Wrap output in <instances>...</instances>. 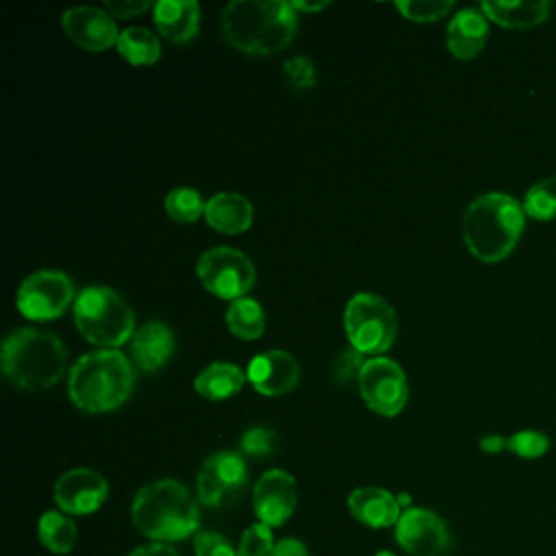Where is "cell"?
Instances as JSON below:
<instances>
[{
    "mask_svg": "<svg viewBox=\"0 0 556 556\" xmlns=\"http://www.w3.org/2000/svg\"><path fill=\"white\" fill-rule=\"evenodd\" d=\"M358 391L374 413L382 417H395L408 400L406 374L395 361L374 356L365 361L358 374Z\"/></svg>",
    "mask_w": 556,
    "mask_h": 556,
    "instance_id": "30bf717a",
    "label": "cell"
},
{
    "mask_svg": "<svg viewBox=\"0 0 556 556\" xmlns=\"http://www.w3.org/2000/svg\"><path fill=\"white\" fill-rule=\"evenodd\" d=\"M65 35L80 46L83 50L102 52L117 43L119 30L115 26L113 15H109L104 9L96 7H74L67 9L61 17Z\"/></svg>",
    "mask_w": 556,
    "mask_h": 556,
    "instance_id": "9a60e30c",
    "label": "cell"
},
{
    "mask_svg": "<svg viewBox=\"0 0 556 556\" xmlns=\"http://www.w3.org/2000/svg\"><path fill=\"white\" fill-rule=\"evenodd\" d=\"M526 211L508 193L491 191L478 195L463 215V239L482 263L504 261L523 232Z\"/></svg>",
    "mask_w": 556,
    "mask_h": 556,
    "instance_id": "7a4b0ae2",
    "label": "cell"
},
{
    "mask_svg": "<svg viewBox=\"0 0 556 556\" xmlns=\"http://www.w3.org/2000/svg\"><path fill=\"white\" fill-rule=\"evenodd\" d=\"M271 556H308V547L300 541V539H280L274 549Z\"/></svg>",
    "mask_w": 556,
    "mask_h": 556,
    "instance_id": "8d00e7d4",
    "label": "cell"
},
{
    "mask_svg": "<svg viewBox=\"0 0 556 556\" xmlns=\"http://www.w3.org/2000/svg\"><path fill=\"white\" fill-rule=\"evenodd\" d=\"M226 326L235 337L243 341L258 339L265 330V311L252 298L235 300L226 311Z\"/></svg>",
    "mask_w": 556,
    "mask_h": 556,
    "instance_id": "484cf974",
    "label": "cell"
},
{
    "mask_svg": "<svg viewBox=\"0 0 556 556\" xmlns=\"http://www.w3.org/2000/svg\"><path fill=\"white\" fill-rule=\"evenodd\" d=\"M452 0H400L395 9L410 22H434L452 11Z\"/></svg>",
    "mask_w": 556,
    "mask_h": 556,
    "instance_id": "f1b7e54d",
    "label": "cell"
},
{
    "mask_svg": "<svg viewBox=\"0 0 556 556\" xmlns=\"http://www.w3.org/2000/svg\"><path fill=\"white\" fill-rule=\"evenodd\" d=\"M37 534H39V541L43 543V547L52 554L72 552L76 545V539H78L74 519L63 510H46L39 517Z\"/></svg>",
    "mask_w": 556,
    "mask_h": 556,
    "instance_id": "cb8c5ba5",
    "label": "cell"
},
{
    "mask_svg": "<svg viewBox=\"0 0 556 556\" xmlns=\"http://www.w3.org/2000/svg\"><path fill=\"white\" fill-rule=\"evenodd\" d=\"M274 443H276V432L263 426L248 428L239 439V447L248 456H267L271 454Z\"/></svg>",
    "mask_w": 556,
    "mask_h": 556,
    "instance_id": "d6a6232c",
    "label": "cell"
},
{
    "mask_svg": "<svg viewBox=\"0 0 556 556\" xmlns=\"http://www.w3.org/2000/svg\"><path fill=\"white\" fill-rule=\"evenodd\" d=\"M295 30L298 13L285 0H235L222 11V35L243 54H276L293 41Z\"/></svg>",
    "mask_w": 556,
    "mask_h": 556,
    "instance_id": "6da1fadb",
    "label": "cell"
},
{
    "mask_svg": "<svg viewBox=\"0 0 556 556\" xmlns=\"http://www.w3.org/2000/svg\"><path fill=\"white\" fill-rule=\"evenodd\" d=\"M72 302H76L74 285L70 276L59 269H39L24 278L15 300L20 313L33 321L56 319Z\"/></svg>",
    "mask_w": 556,
    "mask_h": 556,
    "instance_id": "9c48e42d",
    "label": "cell"
},
{
    "mask_svg": "<svg viewBox=\"0 0 556 556\" xmlns=\"http://www.w3.org/2000/svg\"><path fill=\"white\" fill-rule=\"evenodd\" d=\"M252 204L237 191H219L204 206L206 224L224 235H239L252 226Z\"/></svg>",
    "mask_w": 556,
    "mask_h": 556,
    "instance_id": "ffe728a7",
    "label": "cell"
},
{
    "mask_svg": "<svg viewBox=\"0 0 556 556\" xmlns=\"http://www.w3.org/2000/svg\"><path fill=\"white\" fill-rule=\"evenodd\" d=\"M204 206L206 202L193 187H174L165 195V213L178 224L198 222L204 215Z\"/></svg>",
    "mask_w": 556,
    "mask_h": 556,
    "instance_id": "4316f807",
    "label": "cell"
},
{
    "mask_svg": "<svg viewBox=\"0 0 556 556\" xmlns=\"http://www.w3.org/2000/svg\"><path fill=\"white\" fill-rule=\"evenodd\" d=\"M152 20L165 39L185 43L200 30V7L193 0H161L154 4Z\"/></svg>",
    "mask_w": 556,
    "mask_h": 556,
    "instance_id": "44dd1931",
    "label": "cell"
},
{
    "mask_svg": "<svg viewBox=\"0 0 556 556\" xmlns=\"http://www.w3.org/2000/svg\"><path fill=\"white\" fill-rule=\"evenodd\" d=\"M135 528L154 543L182 541L198 534L200 508L191 491L172 478L141 486L132 500Z\"/></svg>",
    "mask_w": 556,
    "mask_h": 556,
    "instance_id": "3957f363",
    "label": "cell"
},
{
    "mask_svg": "<svg viewBox=\"0 0 556 556\" xmlns=\"http://www.w3.org/2000/svg\"><path fill=\"white\" fill-rule=\"evenodd\" d=\"M67 367L63 341L43 328H15L2 343V371L7 380L24 391L54 387Z\"/></svg>",
    "mask_w": 556,
    "mask_h": 556,
    "instance_id": "277c9868",
    "label": "cell"
},
{
    "mask_svg": "<svg viewBox=\"0 0 556 556\" xmlns=\"http://www.w3.org/2000/svg\"><path fill=\"white\" fill-rule=\"evenodd\" d=\"M330 2H291V7L295 9V13L298 11H308V13H315V11H321V9H326Z\"/></svg>",
    "mask_w": 556,
    "mask_h": 556,
    "instance_id": "ab89813d",
    "label": "cell"
},
{
    "mask_svg": "<svg viewBox=\"0 0 556 556\" xmlns=\"http://www.w3.org/2000/svg\"><path fill=\"white\" fill-rule=\"evenodd\" d=\"M176 337L163 321H146L130 339V363L139 371H156L174 356Z\"/></svg>",
    "mask_w": 556,
    "mask_h": 556,
    "instance_id": "e0dca14e",
    "label": "cell"
},
{
    "mask_svg": "<svg viewBox=\"0 0 556 556\" xmlns=\"http://www.w3.org/2000/svg\"><path fill=\"white\" fill-rule=\"evenodd\" d=\"M508 450L521 458H539L549 450V439L539 430H519L508 437Z\"/></svg>",
    "mask_w": 556,
    "mask_h": 556,
    "instance_id": "4dcf8cb0",
    "label": "cell"
},
{
    "mask_svg": "<svg viewBox=\"0 0 556 556\" xmlns=\"http://www.w3.org/2000/svg\"><path fill=\"white\" fill-rule=\"evenodd\" d=\"M115 48L130 65H152L161 56L159 37L143 26L124 28L117 37Z\"/></svg>",
    "mask_w": 556,
    "mask_h": 556,
    "instance_id": "d4e9b609",
    "label": "cell"
},
{
    "mask_svg": "<svg viewBox=\"0 0 556 556\" xmlns=\"http://www.w3.org/2000/svg\"><path fill=\"white\" fill-rule=\"evenodd\" d=\"M298 504V486L295 478L285 469H269L265 471L252 493L254 515L261 523L274 528L282 526Z\"/></svg>",
    "mask_w": 556,
    "mask_h": 556,
    "instance_id": "5bb4252c",
    "label": "cell"
},
{
    "mask_svg": "<svg viewBox=\"0 0 556 556\" xmlns=\"http://www.w3.org/2000/svg\"><path fill=\"white\" fill-rule=\"evenodd\" d=\"M109 495V482L89 467H76L54 482V502L67 515H91Z\"/></svg>",
    "mask_w": 556,
    "mask_h": 556,
    "instance_id": "4fadbf2b",
    "label": "cell"
},
{
    "mask_svg": "<svg viewBox=\"0 0 556 556\" xmlns=\"http://www.w3.org/2000/svg\"><path fill=\"white\" fill-rule=\"evenodd\" d=\"M523 211L532 219L547 222L556 217V176L534 182L523 198Z\"/></svg>",
    "mask_w": 556,
    "mask_h": 556,
    "instance_id": "83f0119b",
    "label": "cell"
},
{
    "mask_svg": "<svg viewBox=\"0 0 556 556\" xmlns=\"http://www.w3.org/2000/svg\"><path fill=\"white\" fill-rule=\"evenodd\" d=\"M274 545L276 543H274L271 528L256 521L243 530L237 545V556H271Z\"/></svg>",
    "mask_w": 556,
    "mask_h": 556,
    "instance_id": "f546056e",
    "label": "cell"
},
{
    "mask_svg": "<svg viewBox=\"0 0 556 556\" xmlns=\"http://www.w3.org/2000/svg\"><path fill=\"white\" fill-rule=\"evenodd\" d=\"M348 508L352 517L369 528L395 526L402 506L393 493L382 486H358L348 495Z\"/></svg>",
    "mask_w": 556,
    "mask_h": 556,
    "instance_id": "d6986e66",
    "label": "cell"
},
{
    "mask_svg": "<svg viewBox=\"0 0 556 556\" xmlns=\"http://www.w3.org/2000/svg\"><path fill=\"white\" fill-rule=\"evenodd\" d=\"M285 78L293 89H311L317 83V70L306 56H291L282 65Z\"/></svg>",
    "mask_w": 556,
    "mask_h": 556,
    "instance_id": "1f68e13d",
    "label": "cell"
},
{
    "mask_svg": "<svg viewBox=\"0 0 556 556\" xmlns=\"http://www.w3.org/2000/svg\"><path fill=\"white\" fill-rule=\"evenodd\" d=\"M343 326L348 341L361 354L380 356L397 337V317L391 304L369 291L350 298L343 311Z\"/></svg>",
    "mask_w": 556,
    "mask_h": 556,
    "instance_id": "52a82bcc",
    "label": "cell"
},
{
    "mask_svg": "<svg viewBox=\"0 0 556 556\" xmlns=\"http://www.w3.org/2000/svg\"><path fill=\"white\" fill-rule=\"evenodd\" d=\"M480 11L486 20H493L506 28H534L549 17L552 4L545 0L539 2H482Z\"/></svg>",
    "mask_w": 556,
    "mask_h": 556,
    "instance_id": "7402d4cb",
    "label": "cell"
},
{
    "mask_svg": "<svg viewBox=\"0 0 556 556\" xmlns=\"http://www.w3.org/2000/svg\"><path fill=\"white\" fill-rule=\"evenodd\" d=\"M193 552L195 556H237L230 541L213 530H200L193 536Z\"/></svg>",
    "mask_w": 556,
    "mask_h": 556,
    "instance_id": "836d02e7",
    "label": "cell"
},
{
    "mask_svg": "<svg viewBox=\"0 0 556 556\" xmlns=\"http://www.w3.org/2000/svg\"><path fill=\"white\" fill-rule=\"evenodd\" d=\"M195 271L206 291L230 302L245 298L256 278L252 261L241 250L228 245H217L202 252Z\"/></svg>",
    "mask_w": 556,
    "mask_h": 556,
    "instance_id": "ba28073f",
    "label": "cell"
},
{
    "mask_svg": "<svg viewBox=\"0 0 556 556\" xmlns=\"http://www.w3.org/2000/svg\"><path fill=\"white\" fill-rule=\"evenodd\" d=\"M128 556H180V554L167 543H146L135 547Z\"/></svg>",
    "mask_w": 556,
    "mask_h": 556,
    "instance_id": "74e56055",
    "label": "cell"
},
{
    "mask_svg": "<svg viewBox=\"0 0 556 556\" xmlns=\"http://www.w3.org/2000/svg\"><path fill=\"white\" fill-rule=\"evenodd\" d=\"M376 556H395V554H393V552H389V549H382V552H378Z\"/></svg>",
    "mask_w": 556,
    "mask_h": 556,
    "instance_id": "60d3db41",
    "label": "cell"
},
{
    "mask_svg": "<svg viewBox=\"0 0 556 556\" xmlns=\"http://www.w3.org/2000/svg\"><path fill=\"white\" fill-rule=\"evenodd\" d=\"M150 7H152L150 0H109V2H104V11L113 17H122V20L143 13Z\"/></svg>",
    "mask_w": 556,
    "mask_h": 556,
    "instance_id": "d590c367",
    "label": "cell"
},
{
    "mask_svg": "<svg viewBox=\"0 0 556 556\" xmlns=\"http://www.w3.org/2000/svg\"><path fill=\"white\" fill-rule=\"evenodd\" d=\"M135 367L119 350H96L70 369V400L87 413L119 408L132 393Z\"/></svg>",
    "mask_w": 556,
    "mask_h": 556,
    "instance_id": "5b68a950",
    "label": "cell"
},
{
    "mask_svg": "<svg viewBox=\"0 0 556 556\" xmlns=\"http://www.w3.org/2000/svg\"><path fill=\"white\" fill-rule=\"evenodd\" d=\"M480 450L486 454H497L502 450H508V439L502 434H486L480 439Z\"/></svg>",
    "mask_w": 556,
    "mask_h": 556,
    "instance_id": "f35d334b",
    "label": "cell"
},
{
    "mask_svg": "<svg viewBox=\"0 0 556 556\" xmlns=\"http://www.w3.org/2000/svg\"><path fill=\"white\" fill-rule=\"evenodd\" d=\"M74 321L83 339L100 350H115L135 334L130 304L111 287H87L76 295Z\"/></svg>",
    "mask_w": 556,
    "mask_h": 556,
    "instance_id": "8992f818",
    "label": "cell"
},
{
    "mask_svg": "<svg viewBox=\"0 0 556 556\" xmlns=\"http://www.w3.org/2000/svg\"><path fill=\"white\" fill-rule=\"evenodd\" d=\"M248 380L261 395H285L300 382V365L287 350H269L250 361Z\"/></svg>",
    "mask_w": 556,
    "mask_h": 556,
    "instance_id": "2e32d148",
    "label": "cell"
},
{
    "mask_svg": "<svg viewBox=\"0 0 556 556\" xmlns=\"http://www.w3.org/2000/svg\"><path fill=\"white\" fill-rule=\"evenodd\" d=\"M395 541L410 556H445L452 547L447 523L428 508H406L395 523Z\"/></svg>",
    "mask_w": 556,
    "mask_h": 556,
    "instance_id": "8fae6325",
    "label": "cell"
},
{
    "mask_svg": "<svg viewBox=\"0 0 556 556\" xmlns=\"http://www.w3.org/2000/svg\"><path fill=\"white\" fill-rule=\"evenodd\" d=\"M363 365H365L363 354H361L358 350H354V348H352V350H345V352H341V354H339V358H337V363H334L332 371H334L337 380H341V382L352 380L354 376H356V380H358V374H361Z\"/></svg>",
    "mask_w": 556,
    "mask_h": 556,
    "instance_id": "e575fe53",
    "label": "cell"
},
{
    "mask_svg": "<svg viewBox=\"0 0 556 556\" xmlns=\"http://www.w3.org/2000/svg\"><path fill=\"white\" fill-rule=\"evenodd\" d=\"M245 380H248V374H243L239 365L217 361V363H211L208 367H204L195 376L193 387L204 400L222 402V400H228L235 393H239Z\"/></svg>",
    "mask_w": 556,
    "mask_h": 556,
    "instance_id": "603a6c76",
    "label": "cell"
},
{
    "mask_svg": "<svg viewBox=\"0 0 556 556\" xmlns=\"http://www.w3.org/2000/svg\"><path fill=\"white\" fill-rule=\"evenodd\" d=\"M489 24L486 15L480 9H460L450 20L445 30V46L452 52V56L460 61H469L480 54V50L486 43Z\"/></svg>",
    "mask_w": 556,
    "mask_h": 556,
    "instance_id": "ac0fdd59",
    "label": "cell"
},
{
    "mask_svg": "<svg viewBox=\"0 0 556 556\" xmlns=\"http://www.w3.org/2000/svg\"><path fill=\"white\" fill-rule=\"evenodd\" d=\"M248 482V467L239 452L222 450L208 456L198 471V500L204 506H224Z\"/></svg>",
    "mask_w": 556,
    "mask_h": 556,
    "instance_id": "7c38bea8",
    "label": "cell"
}]
</instances>
